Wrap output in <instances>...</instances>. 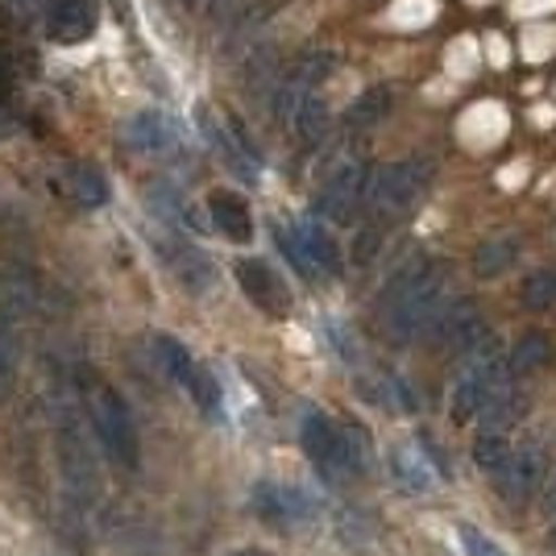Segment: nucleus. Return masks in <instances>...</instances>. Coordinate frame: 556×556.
Segmentation results:
<instances>
[{"instance_id":"nucleus-1","label":"nucleus","mask_w":556,"mask_h":556,"mask_svg":"<svg viewBox=\"0 0 556 556\" xmlns=\"http://www.w3.org/2000/svg\"><path fill=\"white\" fill-rule=\"evenodd\" d=\"M448 307V291H444V270L428 257H412L391 275V282L378 295V312L382 325L394 341H416L428 337L432 325L441 320V312Z\"/></svg>"},{"instance_id":"nucleus-2","label":"nucleus","mask_w":556,"mask_h":556,"mask_svg":"<svg viewBox=\"0 0 556 556\" xmlns=\"http://www.w3.org/2000/svg\"><path fill=\"white\" fill-rule=\"evenodd\" d=\"M300 441L307 462L316 465V473L325 482H345V478H357L366 465H370V444H366V432L357 424H337L328 419L325 412H307L300 428Z\"/></svg>"},{"instance_id":"nucleus-3","label":"nucleus","mask_w":556,"mask_h":556,"mask_svg":"<svg viewBox=\"0 0 556 556\" xmlns=\"http://www.w3.org/2000/svg\"><path fill=\"white\" fill-rule=\"evenodd\" d=\"M432 184V163L428 159H403V163L382 166L370 179V212L378 220H399L424 200Z\"/></svg>"},{"instance_id":"nucleus-4","label":"nucleus","mask_w":556,"mask_h":556,"mask_svg":"<svg viewBox=\"0 0 556 556\" xmlns=\"http://www.w3.org/2000/svg\"><path fill=\"white\" fill-rule=\"evenodd\" d=\"M278 250L287 254V262L300 270L307 282L316 278L341 275V250L332 241V232L320 220H295V225H278L275 229Z\"/></svg>"},{"instance_id":"nucleus-5","label":"nucleus","mask_w":556,"mask_h":556,"mask_svg":"<svg viewBox=\"0 0 556 556\" xmlns=\"http://www.w3.org/2000/svg\"><path fill=\"white\" fill-rule=\"evenodd\" d=\"M250 507L275 532H300L307 523H316V510H320L307 490L291 486V482H257L250 494Z\"/></svg>"},{"instance_id":"nucleus-6","label":"nucleus","mask_w":556,"mask_h":556,"mask_svg":"<svg viewBox=\"0 0 556 556\" xmlns=\"http://www.w3.org/2000/svg\"><path fill=\"white\" fill-rule=\"evenodd\" d=\"M92 419H96V432H100V444L109 448V457L121 462L125 469H134L141 457V437L129 403L116 391H100L92 403Z\"/></svg>"},{"instance_id":"nucleus-7","label":"nucleus","mask_w":556,"mask_h":556,"mask_svg":"<svg viewBox=\"0 0 556 556\" xmlns=\"http://www.w3.org/2000/svg\"><path fill=\"white\" fill-rule=\"evenodd\" d=\"M195 121H200L204 141L220 154V163L229 166L232 175H241V179H257L262 175V154L254 150V141L245 138L237 116H216L212 109H200Z\"/></svg>"},{"instance_id":"nucleus-8","label":"nucleus","mask_w":556,"mask_h":556,"mask_svg":"<svg viewBox=\"0 0 556 556\" xmlns=\"http://www.w3.org/2000/svg\"><path fill=\"white\" fill-rule=\"evenodd\" d=\"M370 166L362 159H345L332 175L325 179V191H320V212L337 225H349L357 208L370 200Z\"/></svg>"},{"instance_id":"nucleus-9","label":"nucleus","mask_w":556,"mask_h":556,"mask_svg":"<svg viewBox=\"0 0 556 556\" xmlns=\"http://www.w3.org/2000/svg\"><path fill=\"white\" fill-rule=\"evenodd\" d=\"M237 287L245 291V300L254 303L257 312H266V316H291V287H287V278L278 275L270 262H262V257H241L237 262Z\"/></svg>"},{"instance_id":"nucleus-10","label":"nucleus","mask_w":556,"mask_h":556,"mask_svg":"<svg viewBox=\"0 0 556 556\" xmlns=\"http://www.w3.org/2000/svg\"><path fill=\"white\" fill-rule=\"evenodd\" d=\"M441 349H448L453 357H465V353H478V349L490 341L486 320L478 316V303L473 300H448V307L441 312V320L428 332Z\"/></svg>"},{"instance_id":"nucleus-11","label":"nucleus","mask_w":556,"mask_h":556,"mask_svg":"<svg viewBox=\"0 0 556 556\" xmlns=\"http://www.w3.org/2000/svg\"><path fill=\"white\" fill-rule=\"evenodd\" d=\"M490 478H494V490L507 498L510 507H523V503H532L540 482L548 478L544 453H540L535 444H519V448H510V457L503 462V469L490 473Z\"/></svg>"},{"instance_id":"nucleus-12","label":"nucleus","mask_w":556,"mask_h":556,"mask_svg":"<svg viewBox=\"0 0 556 556\" xmlns=\"http://www.w3.org/2000/svg\"><path fill=\"white\" fill-rule=\"evenodd\" d=\"M42 25H47V34L54 42L75 47V42H88L96 34L100 13H96V0H47Z\"/></svg>"},{"instance_id":"nucleus-13","label":"nucleus","mask_w":556,"mask_h":556,"mask_svg":"<svg viewBox=\"0 0 556 556\" xmlns=\"http://www.w3.org/2000/svg\"><path fill=\"white\" fill-rule=\"evenodd\" d=\"M125 141L141 154H175V150H184L179 125L166 113H154V109H146V113H138L125 125Z\"/></svg>"},{"instance_id":"nucleus-14","label":"nucleus","mask_w":556,"mask_h":556,"mask_svg":"<svg viewBox=\"0 0 556 556\" xmlns=\"http://www.w3.org/2000/svg\"><path fill=\"white\" fill-rule=\"evenodd\" d=\"M391 473L394 482L407 490V494H428V490H437L441 482V469L437 462L428 457V448L416 441H403L391 448Z\"/></svg>"},{"instance_id":"nucleus-15","label":"nucleus","mask_w":556,"mask_h":556,"mask_svg":"<svg viewBox=\"0 0 556 556\" xmlns=\"http://www.w3.org/2000/svg\"><path fill=\"white\" fill-rule=\"evenodd\" d=\"M163 254H166L170 275H175V282H179L184 291L204 295V291L216 287V266H212V257L204 254V250H195V245H187V241H170V245H163Z\"/></svg>"},{"instance_id":"nucleus-16","label":"nucleus","mask_w":556,"mask_h":556,"mask_svg":"<svg viewBox=\"0 0 556 556\" xmlns=\"http://www.w3.org/2000/svg\"><path fill=\"white\" fill-rule=\"evenodd\" d=\"M208 212H212V225L225 232L229 241H250V237H254V216H250L245 195L216 187L208 195Z\"/></svg>"},{"instance_id":"nucleus-17","label":"nucleus","mask_w":556,"mask_h":556,"mask_svg":"<svg viewBox=\"0 0 556 556\" xmlns=\"http://www.w3.org/2000/svg\"><path fill=\"white\" fill-rule=\"evenodd\" d=\"M150 357H154V366L163 370V378L179 382V387H187L191 374H195V366H200V362L187 353L184 341L170 337V332H154V337H150Z\"/></svg>"},{"instance_id":"nucleus-18","label":"nucleus","mask_w":556,"mask_h":556,"mask_svg":"<svg viewBox=\"0 0 556 556\" xmlns=\"http://www.w3.org/2000/svg\"><path fill=\"white\" fill-rule=\"evenodd\" d=\"M63 191H67L71 204H79V208H104L109 204V184L88 163H71L63 170Z\"/></svg>"},{"instance_id":"nucleus-19","label":"nucleus","mask_w":556,"mask_h":556,"mask_svg":"<svg viewBox=\"0 0 556 556\" xmlns=\"http://www.w3.org/2000/svg\"><path fill=\"white\" fill-rule=\"evenodd\" d=\"M519 257V241L515 237H490L473 250V275L478 278H498L503 270L515 266Z\"/></svg>"},{"instance_id":"nucleus-20","label":"nucleus","mask_w":556,"mask_h":556,"mask_svg":"<svg viewBox=\"0 0 556 556\" xmlns=\"http://www.w3.org/2000/svg\"><path fill=\"white\" fill-rule=\"evenodd\" d=\"M191 399H195V407L204 412V419H225V391H220V378L204 366H195L191 374V382L184 387Z\"/></svg>"},{"instance_id":"nucleus-21","label":"nucleus","mask_w":556,"mask_h":556,"mask_svg":"<svg viewBox=\"0 0 556 556\" xmlns=\"http://www.w3.org/2000/svg\"><path fill=\"white\" fill-rule=\"evenodd\" d=\"M366 394H370L374 403H382L387 412H399V416H407V412H416L419 407L416 391H412V387H407V378H399V374H382L374 391L366 387Z\"/></svg>"},{"instance_id":"nucleus-22","label":"nucleus","mask_w":556,"mask_h":556,"mask_svg":"<svg viewBox=\"0 0 556 556\" xmlns=\"http://www.w3.org/2000/svg\"><path fill=\"white\" fill-rule=\"evenodd\" d=\"M391 113V92L387 88H370V92H362L353 100V109H349V129H370L378 125L382 116Z\"/></svg>"},{"instance_id":"nucleus-23","label":"nucleus","mask_w":556,"mask_h":556,"mask_svg":"<svg viewBox=\"0 0 556 556\" xmlns=\"http://www.w3.org/2000/svg\"><path fill=\"white\" fill-rule=\"evenodd\" d=\"M519 416H523V399L515 394V387L507 394H498V399H490L486 407L478 412L482 432H507V424H515Z\"/></svg>"},{"instance_id":"nucleus-24","label":"nucleus","mask_w":556,"mask_h":556,"mask_svg":"<svg viewBox=\"0 0 556 556\" xmlns=\"http://www.w3.org/2000/svg\"><path fill=\"white\" fill-rule=\"evenodd\" d=\"M507 457H510L507 432H482L478 444H473V465H478V469H486V473H498Z\"/></svg>"},{"instance_id":"nucleus-25","label":"nucleus","mask_w":556,"mask_h":556,"mask_svg":"<svg viewBox=\"0 0 556 556\" xmlns=\"http://www.w3.org/2000/svg\"><path fill=\"white\" fill-rule=\"evenodd\" d=\"M523 303L532 312H556V270H540V275L523 278Z\"/></svg>"},{"instance_id":"nucleus-26","label":"nucleus","mask_w":556,"mask_h":556,"mask_svg":"<svg viewBox=\"0 0 556 556\" xmlns=\"http://www.w3.org/2000/svg\"><path fill=\"white\" fill-rule=\"evenodd\" d=\"M544 357H548V341H544V332H528V337L515 345V353H510V370H515V378H523L528 370L544 366Z\"/></svg>"},{"instance_id":"nucleus-27","label":"nucleus","mask_w":556,"mask_h":556,"mask_svg":"<svg viewBox=\"0 0 556 556\" xmlns=\"http://www.w3.org/2000/svg\"><path fill=\"white\" fill-rule=\"evenodd\" d=\"M150 204H154V212H159V216H166V220H170L175 229H179V225H191L184 195H175V191H170L166 184H154V187H150Z\"/></svg>"},{"instance_id":"nucleus-28","label":"nucleus","mask_w":556,"mask_h":556,"mask_svg":"<svg viewBox=\"0 0 556 556\" xmlns=\"http://www.w3.org/2000/svg\"><path fill=\"white\" fill-rule=\"evenodd\" d=\"M42 13H47V0H0V22L13 25V29H25Z\"/></svg>"},{"instance_id":"nucleus-29","label":"nucleus","mask_w":556,"mask_h":556,"mask_svg":"<svg viewBox=\"0 0 556 556\" xmlns=\"http://www.w3.org/2000/svg\"><path fill=\"white\" fill-rule=\"evenodd\" d=\"M462 540H465V553L469 556H503V548H498L486 532H478V528H469V523L462 528Z\"/></svg>"},{"instance_id":"nucleus-30","label":"nucleus","mask_w":556,"mask_h":556,"mask_svg":"<svg viewBox=\"0 0 556 556\" xmlns=\"http://www.w3.org/2000/svg\"><path fill=\"white\" fill-rule=\"evenodd\" d=\"M544 507H548V519H556V473L548 478V490H544Z\"/></svg>"},{"instance_id":"nucleus-31","label":"nucleus","mask_w":556,"mask_h":556,"mask_svg":"<svg viewBox=\"0 0 556 556\" xmlns=\"http://www.w3.org/2000/svg\"><path fill=\"white\" fill-rule=\"evenodd\" d=\"M229 556H270V553H262V548H241V553H229Z\"/></svg>"},{"instance_id":"nucleus-32","label":"nucleus","mask_w":556,"mask_h":556,"mask_svg":"<svg viewBox=\"0 0 556 556\" xmlns=\"http://www.w3.org/2000/svg\"><path fill=\"white\" fill-rule=\"evenodd\" d=\"M116 9H121V17H129V0H113Z\"/></svg>"},{"instance_id":"nucleus-33","label":"nucleus","mask_w":556,"mask_h":556,"mask_svg":"<svg viewBox=\"0 0 556 556\" xmlns=\"http://www.w3.org/2000/svg\"><path fill=\"white\" fill-rule=\"evenodd\" d=\"M548 548H553V556H556V519H553V532H548Z\"/></svg>"},{"instance_id":"nucleus-34","label":"nucleus","mask_w":556,"mask_h":556,"mask_svg":"<svg viewBox=\"0 0 556 556\" xmlns=\"http://www.w3.org/2000/svg\"><path fill=\"white\" fill-rule=\"evenodd\" d=\"M204 4H212V0H187V9H204Z\"/></svg>"}]
</instances>
